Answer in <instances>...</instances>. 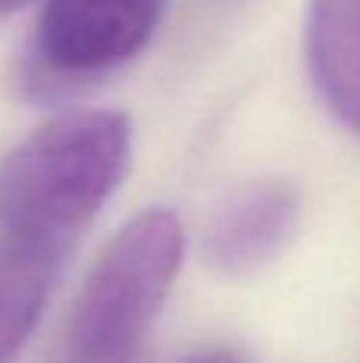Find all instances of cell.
Listing matches in <instances>:
<instances>
[{
    "instance_id": "cell-2",
    "label": "cell",
    "mask_w": 360,
    "mask_h": 363,
    "mask_svg": "<svg viewBox=\"0 0 360 363\" xmlns=\"http://www.w3.org/2000/svg\"><path fill=\"white\" fill-rule=\"evenodd\" d=\"M182 249V223L166 207L121 226L83 281L57 363H134L169 296Z\"/></svg>"
},
{
    "instance_id": "cell-3",
    "label": "cell",
    "mask_w": 360,
    "mask_h": 363,
    "mask_svg": "<svg viewBox=\"0 0 360 363\" xmlns=\"http://www.w3.org/2000/svg\"><path fill=\"white\" fill-rule=\"evenodd\" d=\"M166 0H45L35 55L51 74L96 77L147 48Z\"/></svg>"
},
{
    "instance_id": "cell-8",
    "label": "cell",
    "mask_w": 360,
    "mask_h": 363,
    "mask_svg": "<svg viewBox=\"0 0 360 363\" xmlns=\"http://www.w3.org/2000/svg\"><path fill=\"white\" fill-rule=\"evenodd\" d=\"M26 4H32V0H0V16H6V13H16V10H23Z\"/></svg>"
},
{
    "instance_id": "cell-7",
    "label": "cell",
    "mask_w": 360,
    "mask_h": 363,
    "mask_svg": "<svg viewBox=\"0 0 360 363\" xmlns=\"http://www.w3.org/2000/svg\"><path fill=\"white\" fill-rule=\"evenodd\" d=\"M182 363H246V360H242L240 354H233V351H220V347H214V351L191 354V357H185Z\"/></svg>"
},
{
    "instance_id": "cell-6",
    "label": "cell",
    "mask_w": 360,
    "mask_h": 363,
    "mask_svg": "<svg viewBox=\"0 0 360 363\" xmlns=\"http://www.w3.org/2000/svg\"><path fill=\"white\" fill-rule=\"evenodd\" d=\"M64 258L0 239V363H16L45 313Z\"/></svg>"
},
{
    "instance_id": "cell-4",
    "label": "cell",
    "mask_w": 360,
    "mask_h": 363,
    "mask_svg": "<svg viewBox=\"0 0 360 363\" xmlns=\"http://www.w3.org/2000/svg\"><path fill=\"white\" fill-rule=\"evenodd\" d=\"M300 220L297 188L284 179H259L236 188L214 211L204 255L223 274H249L274 262Z\"/></svg>"
},
{
    "instance_id": "cell-5",
    "label": "cell",
    "mask_w": 360,
    "mask_h": 363,
    "mask_svg": "<svg viewBox=\"0 0 360 363\" xmlns=\"http://www.w3.org/2000/svg\"><path fill=\"white\" fill-rule=\"evenodd\" d=\"M306 57L329 112L360 138V0H310Z\"/></svg>"
},
{
    "instance_id": "cell-1",
    "label": "cell",
    "mask_w": 360,
    "mask_h": 363,
    "mask_svg": "<svg viewBox=\"0 0 360 363\" xmlns=\"http://www.w3.org/2000/svg\"><path fill=\"white\" fill-rule=\"evenodd\" d=\"M128 153L121 112H74L38 128L0 163V239L67 258L118 188Z\"/></svg>"
}]
</instances>
